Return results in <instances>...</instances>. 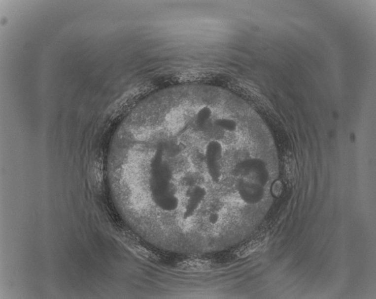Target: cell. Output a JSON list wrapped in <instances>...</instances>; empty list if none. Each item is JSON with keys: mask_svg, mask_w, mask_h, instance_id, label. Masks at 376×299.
Returning a JSON list of instances; mask_svg holds the SVG:
<instances>
[{"mask_svg": "<svg viewBox=\"0 0 376 299\" xmlns=\"http://www.w3.org/2000/svg\"><path fill=\"white\" fill-rule=\"evenodd\" d=\"M261 245V241L254 240L241 246L236 251V254L240 258L246 257L256 250Z\"/></svg>", "mask_w": 376, "mask_h": 299, "instance_id": "2", "label": "cell"}, {"mask_svg": "<svg viewBox=\"0 0 376 299\" xmlns=\"http://www.w3.org/2000/svg\"><path fill=\"white\" fill-rule=\"evenodd\" d=\"M211 262L202 259H188L178 263V268L184 271H203L211 268Z\"/></svg>", "mask_w": 376, "mask_h": 299, "instance_id": "1", "label": "cell"}]
</instances>
